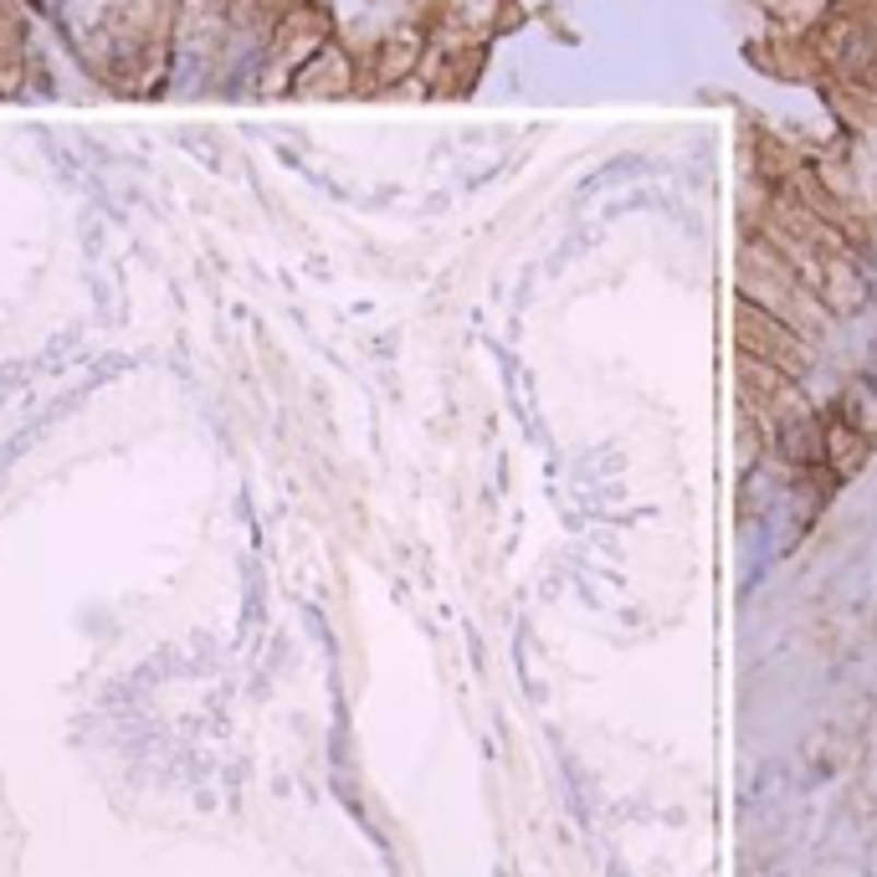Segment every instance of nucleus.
Returning <instances> with one entry per match:
<instances>
[{
  "instance_id": "f257e3e1",
  "label": "nucleus",
  "mask_w": 877,
  "mask_h": 877,
  "mask_svg": "<svg viewBox=\"0 0 877 877\" xmlns=\"http://www.w3.org/2000/svg\"><path fill=\"white\" fill-rule=\"evenodd\" d=\"M734 334H739L744 355L775 359V365H785V370H795V375H806L810 359H816V349H810V334H801L795 323L775 319L770 308L749 304V298H739V308H734Z\"/></svg>"
},
{
  "instance_id": "f03ea898",
  "label": "nucleus",
  "mask_w": 877,
  "mask_h": 877,
  "mask_svg": "<svg viewBox=\"0 0 877 877\" xmlns=\"http://www.w3.org/2000/svg\"><path fill=\"white\" fill-rule=\"evenodd\" d=\"M816 57L827 62L837 78L846 83H862V78H877V26L862 16H827L816 26Z\"/></svg>"
},
{
  "instance_id": "7ed1b4c3",
  "label": "nucleus",
  "mask_w": 877,
  "mask_h": 877,
  "mask_svg": "<svg viewBox=\"0 0 877 877\" xmlns=\"http://www.w3.org/2000/svg\"><path fill=\"white\" fill-rule=\"evenodd\" d=\"M821 441H827V467L837 473V483H842L846 473H857L862 462H867V452H873V437H867V431H857V426L846 422L842 411L821 416Z\"/></svg>"
}]
</instances>
